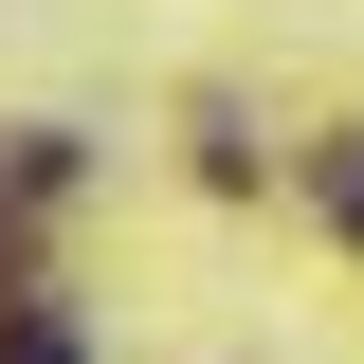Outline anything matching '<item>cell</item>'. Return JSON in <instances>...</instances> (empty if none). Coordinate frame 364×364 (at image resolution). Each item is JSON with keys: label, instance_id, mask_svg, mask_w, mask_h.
I'll return each mask as SVG.
<instances>
[{"label": "cell", "instance_id": "1", "mask_svg": "<svg viewBox=\"0 0 364 364\" xmlns=\"http://www.w3.org/2000/svg\"><path fill=\"white\" fill-rule=\"evenodd\" d=\"M0 364H73V328L55 310H0Z\"/></svg>", "mask_w": 364, "mask_h": 364}, {"label": "cell", "instance_id": "2", "mask_svg": "<svg viewBox=\"0 0 364 364\" xmlns=\"http://www.w3.org/2000/svg\"><path fill=\"white\" fill-rule=\"evenodd\" d=\"M328 219H346V237H364V164H346V182H328Z\"/></svg>", "mask_w": 364, "mask_h": 364}]
</instances>
